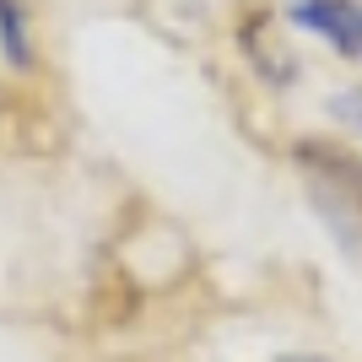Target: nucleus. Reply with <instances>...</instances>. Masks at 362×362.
<instances>
[{"label": "nucleus", "mask_w": 362, "mask_h": 362, "mask_svg": "<svg viewBox=\"0 0 362 362\" xmlns=\"http://www.w3.org/2000/svg\"><path fill=\"white\" fill-rule=\"evenodd\" d=\"M287 362H314V357H287Z\"/></svg>", "instance_id": "20e7f679"}, {"label": "nucleus", "mask_w": 362, "mask_h": 362, "mask_svg": "<svg viewBox=\"0 0 362 362\" xmlns=\"http://www.w3.org/2000/svg\"><path fill=\"white\" fill-rule=\"evenodd\" d=\"M335 114H346V119L362 130V92H346V98H335Z\"/></svg>", "instance_id": "7ed1b4c3"}, {"label": "nucleus", "mask_w": 362, "mask_h": 362, "mask_svg": "<svg viewBox=\"0 0 362 362\" xmlns=\"http://www.w3.org/2000/svg\"><path fill=\"white\" fill-rule=\"evenodd\" d=\"M292 22L325 38L335 54L362 60V0H292Z\"/></svg>", "instance_id": "f257e3e1"}, {"label": "nucleus", "mask_w": 362, "mask_h": 362, "mask_svg": "<svg viewBox=\"0 0 362 362\" xmlns=\"http://www.w3.org/2000/svg\"><path fill=\"white\" fill-rule=\"evenodd\" d=\"M0 49H6V60L22 71L33 60L28 49V11H22V0H0Z\"/></svg>", "instance_id": "f03ea898"}]
</instances>
